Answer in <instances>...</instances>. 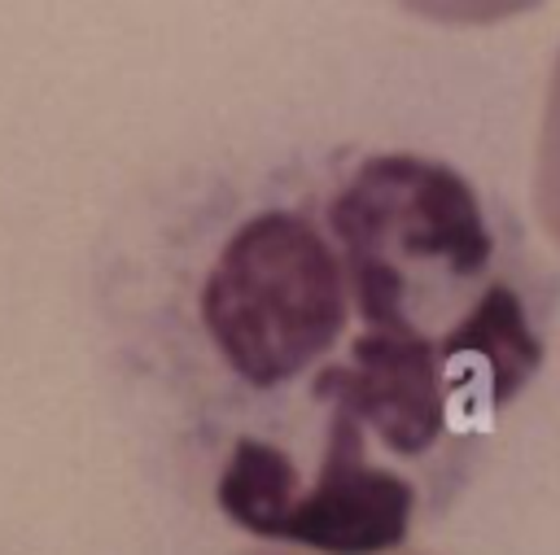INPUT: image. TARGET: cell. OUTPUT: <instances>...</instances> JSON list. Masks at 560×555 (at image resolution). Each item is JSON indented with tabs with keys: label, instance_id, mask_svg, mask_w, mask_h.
<instances>
[{
	"label": "cell",
	"instance_id": "cell-1",
	"mask_svg": "<svg viewBox=\"0 0 560 555\" xmlns=\"http://www.w3.org/2000/svg\"><path fill=\"white\" fill-rule=\"evenodd\" d=\"M346 275L337 249L298 214L249 219L201 293V319L236 376L284 385L306 371L346 323Z\"/></svg>",
	"mask_w": 560,
	"mask_h": 555
},
{
	"label": "cell",
	"instance_id": "cell-2",
	"mask_svg": "<svg viewBox=\"0 0 560 555\" xmlns=\"http://www.w3.org/2000/svg\"><path fill=\"white\" fill-rule=\"evenodd\" d=\"M219 507L241 529L319 555H389L407 529L416 489L368 459V437L328 415L315 468L280 446L241 437L219 472Z\"/></svg>",
	"mask_w": 560,
	"mask_h": 555
},
{
	"label": "cell",
	"instance_id": "cell-3",
	"mask_svg": "<svg viewBox=\"0 0 560 555\" xmlns=\"http://www.w3.org/2000/svg\"><path fill=\"white\" fill-rule=\"evenodd\" d=\"M534 205L551 240L560 245V57L547 92V114H542V140H538V170H534Z\"/></svg>",
	"mask_w": 560,
	"mask_h": 555
},
{
	"label": "cell",
	"instance_id": "cell-4",
	"mask_svg": "<svg viewBox=\"0 0 560 555\" xmlns=\"http://www.w3.org/2000/svg\"><path fill=\"white\" fill-rule=\"evenodd\" d=\"M398 4L429 22H446V26H490V22L534 9L542 0H398Z\"/></svg>",
	"mask_w": 560,
	"mask_h": 555
},
{
	"label": "cell",
	"instance_id": "cell-5",
	"mask_svg": "<svg viewBox=\"0 0 560 555\" xmlns=\"http://www.w3.org/2000/svg\"><path fill=\"white\" fill-rule=\"evenodd\" d=\"M254 555H289V551H254Z\"/></svg>",
	"mask_w": 560,
	"mask_h": 555
}]
</instances>
